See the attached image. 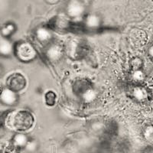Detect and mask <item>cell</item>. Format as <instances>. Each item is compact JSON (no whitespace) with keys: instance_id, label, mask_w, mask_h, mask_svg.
Returning <instances> with one entry per match:
<instances>
[{"instance_id":"cell-1","label":"cell","mask_w":153,"mask_h":153,"mask_svg":"<svg viewBox=\"0 0 153 153\" xmlns=\"http://www.w3.org/2000/svg\"><path fill=\"white\" fill-rule=\"evenodd\" d=\"M8 126L16 132H25L31 129L35 123V117L32 113L26 110L14 112L8 118Z\"/></svg>"},{"instance_id":"cell-2","label":"cell","mask_w":153,"mask_h":153,"mask_svg":"<svg viewBox=\"0 0 153 153\" xmlns=\"http://www.w3.org/2000/svg\"><path fill=\"white\" fill-rule=\"evenodd\" d=\"M14 57L23 64H29L38 58V53L30 42L19 40L15 42Z\"/></svg>"},{"instance_id":"cell-3","label":"cell","mask_w":153,"mask_h":153,"mask_svg":"<svg viewBox=\"0 0 153 153\" xmlns=\"http://www.w3.org/2000/svg\"><path fill=\"white\" fill-rule=\"evenodd\" d=\"M92 0H68L65 14L75 22H80L88 13V8Z\"/></svg>"},{"instance_id":"cell-4","label":"cell","mask_w":153,"mask_h":153,"mask_svg":"<svg viewBox=\"0 0 153 153\" xmlns=\"http://www.w3.org/2000/svg\"><path fill=\"white\" fill-rule=\"evenodd\" d=\"M73 91L84 103H91L97 98V91L91 81L86 79L76 80L73 84Z\"/></svg>"},{"instance_id":"cell-5","label":"cell","mask_w":153,"mask_h":153,"mask_svg":"<svg viewBox=\"0 0 153 153\" xmlns=\"http://www.w3.org/2000/svg\"><path fill=\"white\" fill-rule=\"evenodd\" d=\"M78 23L72 21L65 14H59L51 18L46 25L51 29H52L53 31L66 33L74 29Z\"/></svg>"},{"instance_id":"cell-6","label":"cell","mask_w":153,"mask_h":153,"mask_svg":"<svg viewBox=\"0 0 153 153\" xmlns=\"http://www.w3.org/2000/svg\"><path fill=\"white\" fill-rule=\"evenodd\" d=\"M65 51V48L62 44L54 41L45 48L44 54L48 62L57 63L62 59Z\"/></svg>"},{"instance_id":"cell-7","label":"cell","mask_w":153,"mask_h":153,"mask_svg":"<svg viewBox=\"0 0 153 153\" xmlns=\"http://www.w3.org/2000/svg\"><path fill=\"white\" fill-rule=\"evenodd\" d=\"M27 79L23 74L14 72L9 75L5 79V86L15 92L20 93L27 87Z\"/></svg>"},{"instance_id":"cell-8","label":"cell","mask_w":153,"mask_h":153,"mask_svg":"<svg viewBox=\"0 0 153 153\" xmlns=\"http://www.w3.org/2000/svg\"><path fill=\"white\" fill-rule=\"evenodd\" d=\"M35 37L41 45L45 48L54 42V31L47 25H42L37 27L35 30Z\"/></svg>"},{"instance_id":"cell-9","label":"cell","mask_w":153,"mask_h":153,"mask_svg":"<svg viewBox=\"0 0 153 153\" xmlns=\"http://www.w3.org/2000/svg\"><path fill=\"white\" fill-rule=\"evenodd\" d=\"M80 25L86 31H97L103 26V19L99 14L87 13L80 22Z\"/></svg>"},{"instance_id":"cell-10","label":"cell","mask_w":153,"mask_h":153,"mask_svg":"<svg viewBox=\"0 0 153 153\" xmlns=\"http://www.w3.org/2000/svg\"><path fill=\"white\" fill-rule=\"evenodd\" d=\"M129 94L134 101L139 103H146L151 99L149 89L143 84L132 85L129 91Z\"/></svg>"},{"instance_id":"cell-11","label":"cell","mask_w":153,"mask_h":153,"mask_svg":"<svg viewBox=\"0 0 153 153\" xmlns=\"http://www.w3.org/2000/svg\"><path fill=\"white\" fill-rule=\"evenodd\" d=\"M20 100L19 94L12 91L5 86L2 92L0 94V103L8 107H13L19 104Z\"/></svg>"},{"instance_id":"cell-12","label":"cell","mask_w":153,"mask_h":153,"mask_svg":"<svg viewBox=\"0 0 153 153\" xmlns=\"http://www.w3.org/2000/svg\"><path fill=\"white\" fill-rule=\"evenodd\" d=\"M15 42L11 38L0 36V57L11 58L14 57Z\"/></svg>"},{"instance_id":"cell-13","label":"cell","mask_w":153,"mask_h":153,"mask_svg":"<svg viewBox=\"0 0 153 153\" xmlns=\"http://www.w3.org/2000/svg\"><path fill=\"white\" fill-rule=\"evenodd\" d=\"M31 137L25 132H16L11 139L10 144L19 150L25 149Z\"/></svg>"},{"instance_id":"cell-14","label":"cell","mask_w":153,"mask_h":153,"mask_svg":"<svg viewBox=\"0 0 153 153\" xmlns=\"http://www.w3.org/2000/svg\"><path fill=\"white\" fill-rule=\"evenodd\" d=\"M17 25L12 21L6 22L0 27V36L6 38H11L17 32Z\"/></svg>"},{"instance_id":"cell-15","label":"cell","mask_w":153,"mask_h":153,"mask_svg":"<svg viewBox=\"0 0 153 153\" xmlns=\"http://www.w3.org/2000/svg\"><path fill=\"white\" fill-rule=\"evenodd\" d=\"M147 78V75L143 69L137 71H130L129 80L132 82V85L143 84Z\"/></svg>"},{"instance_id":"cell-16","label":"cell","mask_w":153,"mask_h":153,"mask_svg":"<svg viewBox=\"0 0 153 153\" xmlns=\"http://www.w3.org/2000/svg\"><path fill=\"white\" fill-rule=\"evenodd\" d=\"M68 51L71 57H74V58L80 57L83 53L81 44L77 41H72L70 42Z\"/></svg>"},{"instance_id":"cell-17","label":"cell","mask_w":153,"mask_h":153,"mask_svg":"<svg viewBox=\"0 0 153 153\" xmlns=\"http://www.w3.org/2000/svg\"><path fill=\"white\" fill-rule=\"evenodd\" d=\"M142 136L146 143L153 145V124H148L143 127Z\"/></svg>"},{"instance_id":"cell-18","label":"cell","mask_w":153,"mask_h":153,"mask_svg":"<svg viewBox=\"0 0 153 153\" xmlns=\"http://www.w3.org/2000/svg\"><path fill=\"white\" fill-rule=\"evenodd\" d=\"M129 68L130 71H137L143 69L144 68V61L142 57L139 56H135L129 60Z\"/></svg>"},{"instance_id":"cell-19","label":"cell","mask_w":153,"mask_h":153,"mask_svg":"<svg viewBox=\"0 0 153 153\" xmlns=\"http://www.w3.org/2000/svg\"><path fill=\"white\" fill-rule=\"evenodd\" d=\"M57 96L54 91H48L45 94V103L48 106H54L57 103Z\"/></svg>"},{"instance_id":"cell-20","label":"cell","mask_w":153,"mask_h":153,"mask_svg":"<svg viewBox=\"0 0 153 153\" xmlns=\"http://www.w3.org/2000/svg\"><path fill=\"white\" fill-rule=\"evenodd\" d=\"M38 149V143L34 139H31L29 140V142L28 143L27 146H25L24 150H25L26 152L29 153H33L35 152H36Z\"/></svg>"},{"instance_id":"cell-21","label":"cell","mask_w":153,"mask_h":153,"mask_svg":"<svg viewBox=\"0 0 153 153\" xmlns=\"http://www.w3.org/2000/svg\"><path fill=\"white\" fill-rule=\"evenodd\" d=\"M146 54H147V57L149 59V61L152 63H153V44H151L147 48L146 51Z\"/></svg>"},{"instance_id":"cell-22","label":"cell","mask_w":153,"mask_h":153,"mask_svg":"<svg viewBox=\"0 0 153 153\" xmlns=\"http://www.w3.org/2000/svg\"><path fill=\"white\" fill-rule=\"evenodd\" d=\"M44 1H45L47 4H48V5H53L59 3L61 0H44Z\"/></svg>"},{"instance_id":"cell-23","label":"cell","mask_w":153,"mask_h":153,"mask_svg":"<svg viewBox=\"0 0 153 153\" xmlns=\"http://www.w3.org/2000/svg\"><path fill=\"white\" fill-rule=\"evenodd\" d=\"M4 71H5V69H4V67L3 65L0 63V76H2V74H4Z\"/></svg>"},{"instance_id":"cell-24","label":"cell","mask_w":153,"mask_h":153,"mask_svg":"<svg viewBox=\"0 0 153 153\" xmlns=\"http://www.w3.org/2000/svg\"><path fill=\"white\" fill-rule=\"evenodd\" d=\"M4 88H5V86L3 85V84H2V82L0 81V94H1V93L2 92V91H3Z\"/></svg>"},{"instance_id":"cell-25","label":"cell","mask_w":153,"mask_h":153,"mask_svg":"<svg viewBox=\"0 0 153 153\" xmlns=\"http://www.w3.org/2000/svg\"><path fill=\"white\" fill-rule=\"evenodd\" d=\"M149 103H150V106H151V107L152 108V110H153V98H151V99H150Z\"/></svg>"},{"instance_id":"cell-26","label":"cell","mask_w":153,"mask_h":153,"mask_svg":"<svg viewBox=\"0 0 153 153\" xmlns=\"http://www.w3.org/2000/svg\"><path fill=\"white\" fill-rule=\"evenodd\" d=\"M152 78H153V71H152Z\"/></svg>"},{"instance_id":"cell-27","label":"cell","mask_w":153,"mask_h":153,"mask_svg":"<svg viewBox=\"0 0 153 153\" xmlns=\"http://www.w3.org/2000/svg\"><path fill=\"white\" fill-rule=\"evenodd\" d=\"M0 153H2V152L1 151V150H0Z\"/></svg>"},{"instance_id":"cell-28","label":"cell","mask_w":153,"mask_h":153,"mask_svg":"<svg viewBox=\"0 0 153 153\" xmlns=\"http://www.w3.org/2000/svg\"><path fill=\"white\" fill-rule=\"evenodd\" d=\"M2 153H3V152H2Z\"/></svg>"}]
</instances>
